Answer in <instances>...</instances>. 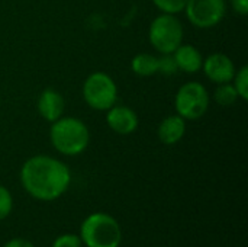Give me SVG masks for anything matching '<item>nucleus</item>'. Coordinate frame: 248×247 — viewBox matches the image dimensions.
I'll list each match as a JSON object with an SVG mask.
<instances>
[{
  "instance_id": "nucleus-1",
  "label": "nucleus",
  "mask_w": 248,
  "mask_h": 247,
  "mask_svg": "<svg viewBox=\"0 0 248 247\" xmlns=\"http://www.w3.org/2000/svg\"><path fill=\"white\" fill-rule=\"evenodd\" d=\"M20 183L32 198L49 202L67 192L71 183V172L61 160L39 154L23 163Z\"/></svg>"
},
{
  "instance_id": "nucleus-2",
  "label": "nucleus",
  "mask_w": 248,
  "mask_h": 247,
  "mask_svg": "<svg viewBox=\"0 0 248 247\" xmlns=\"http://www.w3.org/2000/svg\"><path fill=\"white\" fill-rule=\"evenodd\" d=\"M49 137L54 148L64 156H77L83 153L90 141L86 124L73 116L60 118L52 122Z\"/></svg>"
},
{
  "instance_id": "nucleus-3",
  "label": "nucleus",
  "mask_w": 248,
  "mask_h": 247,
  "mask_svg": "<svg viewBox=\"0 0 248 247\" xmlns=\"http://www.w3.org/2000/svg\"><path fill=\"white\" fill-rule=\"evenodd\" d=\"M80 239L86 247H119L122 230L116 218L106 213H93L80 226Z\"/></svg>"
},
{
  "instance_id": "nucleus-4",
  "label": "nucleus",
  "mask_w": 248,
  "mask_h": 247,
  "mask_svg": "<svg viewBox=\"0 0 248 247\" xmlns=\"http://www.w3.org/2000/svg\"><path fill=\"white\" fill-rule=\"evenodd\" d=\"M183 41V26L174 15L163 13L150 26V42L161 54H173Z\"/></svg>"
},
{
  "instance_id": "nucleus-5",
  "label": "nucleus",
  "mask_w": 248,
  "mask_h": 247,
  "mask_svg": "<svg viewBox=\"0 0 248 247\" xmlns=\"http://www.w3.org/2000/svg\"><path fill=\"white\" fill-rule=\"evenodd\" d=\"M83 98L86 103L97 111L110 109L118 99V87L113 79L103 73H92L83 84Z\"/></svg>"
},
{
  "instance_id": "nucleus-6",
  "label": "nucleus",
  "mask_w": 248,
  "mask_h": 247,
  "mask_svg": "<svg viewBox=\"0 0 248 247\" xmlns=\"http://www.w3.org/2000/svg\"><path fill=\"white\" fill-rule=\"evenodd\" d=\"M176 111L183 119H199L209 106V93L202 83H185L176 95Z\"/></svg>"
},
{
  "instance_id": "nucleus-7",
  "label": "nucleus",
  "mask_w": 248,
  "mask_h": 247,
  "mask_svg": "<svg viewBox=\"0 0 248 247\" xmlns=\"http://www.w3.org/2000/svg\"><path fill=\"white\" fill-rule=\"evenodd\" d=\"M185 12L192 25L208 29L224 19L227 4L225 0H187Z\"/></svg>"
},
{
  "instance_id": "nucleus-8",
  "label": "nucleus",
  "mask_w": 248,
  "mask_h": 247,
  "mask_svg": "<svg viewBox=\"0 0 248 247\" xmlns=\"http://www.w3.org/2000/svg\"><path fill=\"white\" fill-rule=\"evenodd\" d=\"M202 68L206 77L214 83H230L235 76V66L232 60L221 52L211 54L206 60H203Z\"/></svg>"
},
{
  "instance_id": "nucleus-9",
  "label": "nucleus",
  "mask_w": 248,
  "mask_h": 247,
  "mask_svg": "<svg viewBox=\"0 0 248 247\" xmlns=\"http://www.w3.org/2000/svg\"><path fill=\"white\" fill-rule=\"evenodd\" d=\"M106 122L112 131L121 135L132 134L138 127V116L137 114L128 106H112L108 109Z\"/></svg>"
},
{
  "instance_id": "nucleus-10",
  "label": "nucleus",
  "mask_w": 248,
  "mask_h": 247,
  "mask_svg": "<svg viewBox=\"0 0 248 247\" xmlns=\"http://www.w3.org/2000/svg\"><path fill=\"white\" fill-rule=\"evenodd\" d=\"M38 111L45 121L55 122L57 119L62 116V112H64L62 96L54 89L44 90L38 99Z\"/></svg>"
},
{
  "instance_id": "nucleus-11",
  "label": "nucleus",
  "mask_w": 248,
  "mask_h": 247,
  "mask_svg": "<svg viewBox=\"0 0 248 247\" xmlns=\"http://www.w3.org/2000/svg\"><path fill=\"white\" fill-rule=\"evenodd\" d=\"M186 131V122L180 115H171L161 121L158 127V138L163 144L173 146L179 143Z\"/></svg>"
},
{
  "instance_id": "nucleus-12",
  "label": "nucleus",
  "mask_w": 248,
  "mask_h": 247,
  "mask_svg": "<svg viewBox=\"0 0 248 247\" xmlns=\"http://www.w3.org/2000/svg\"><path fill=\"white\" fill-rule=\"evenodd\" d=\"M173 57L177 67L185 73H198L203 64L202 54L193 45H179L173 52Z\"/></svg>"
},
{
  "instance_id": "nucleus-13",
  "label": "nucleus",
  "mask_w": 248,
  "mask_h": 247,
  "mask_svg": "<svg viewBox=\"0 0 248 247\" xmlns=\"http://www.w3.org/2000/svg\"><path fill=\"white\" fill-rule=\"evenodd\" d=\"M131 67H132V71L138 76H142V77L153 76L158 73V57L153 54H147V52L138 54L132 58Z\"/></svg>"
},
{
  "instance_id": "nucleus-14",
  "label": "nucleus",
  "mask_w": 248,
  "mask_h": 247,
  "mask_svg": "<svg viewBox=\"0 0 248 247\" xmlns=\"http://www.w3.org/2000/svg\"><path fill=\"white\" fill-rule=\"evenodd\" d=\"M214 96H215L217 103H219L221 106H231L240 98L235 87H234V84H231V83H221L217 87Z\"/></svg>"
},
{
  "instance_id": "nucleus-15",
  "label": "nucleus",
  "mask_w": 248,
  "mask_h": 247,
  "mask_svg": "<svg viewBox=\"0 0 248 247\" xmlns=\"http://www.w3.org/2000/svg\"><path fill=\"white\" fill-rule=\"evenodd\" d=\"M234 87L238 93V96L244 100L248 99V67L244 66L238 71H235L234 76Z\"/></svg>"
},
{
  "instance_id": "nucleus-16",
  "label": "nucleus",
  "mask_w": 248,
  "mask_h": 247,
  "mask_svg": "<svg viewBox=\"0 0 248 247\" xmlns=\"http://www.w3.org/2000/svg\"><path fill=\"white\" fill-rule=\"evenodd\" d=\"M154 4L164 13L176 15L182 10H185V6L187 0H153Z\"/></svg>"
},
{
  "instance_id": "nucleus-17",
  "label": "nucleus",
  "mask_w": 248,
  "mask_h": 247,
  "mask_svg": "<svg viewBox=\"0 0 248 247\" xmlns=\"http://www.w3.org/2000/svg\"><path fill=\"white\" fill-rule=\"evenodd\" d=\"M13 210V198L7 188L0 185V220H4L9 217V214Z\"/></svg>"
},
{
  "instance_id": "nucleus-18",
  "label": "nucleus",
  "mask_w": 248,
  "mask_h": 247,
  "mask_svg": "<svg viewBox=\"0 0 248 247\" xmlns=\"http://www.w3.org/2000/svg\"><path fill=\"white\" fill-rule=\"evenodd\" d=\"M179 70L176 60L173 54H163V57L158 58V73H163L164 76H173Z\"/></svg>"
},
{
  "instance_id": "nucleus-19",
  "label": "nucleus",
  "mask_w": 248,
  "mask_h": 247,
  "mask_svg": "<svg viewBox=\"0 0 248 247\" xmlns=\"http://www.w3.org/2000/svg\"><path fill=\"white\" fill-rule=\"evenodd\" d=\"M81 239L77 234H71V233H65L58 236L51 247H81Z\"/></svg>"
},
{
  "instance_id": "nucleus-20",
  "label": "nucleus",
  "mask_w": 248,
  "mask_h": 247,
  "mask_svg": "<svg viewBox=\"0 0 248 247\" xmlns=\"http://www.w3.org/2000/svg\"><path fill=\"white\" fill-rule=\"evenodd\" d=\"M3 247H35L32 242L23 239V237H15V239H10L6 245Z\"/></svg>"
},
{
  "instance_id": "nucleus-21",
  "label": "nucleus",
  "mask_w": 248,
  "mask_h": 247,
  "mask_svg": "<svg viewBox=\"0 0 248 247\" xmlns=\"http://www.w3.org/2000/svg\"><path fill=\"white\" fill-rule=\"evenodd\" d=\"M232 3V9L241 15V16H246L248 13V0H231Z\"/></svg>"
}]
</instances>
